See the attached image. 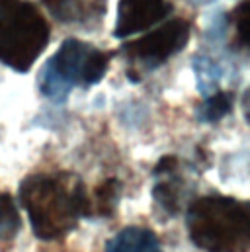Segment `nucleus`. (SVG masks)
<instances>
[{
    "label": "nucleus",
    "instance_id": "obj_8",
    "mask_svg": "<svg viewBox=\"0 0 250 252\" xmlns=\"http://www.w3.org/2000/svg\"><path fill=\"white\" fill-rule=\"evenodd\" d=\"M122 195V182L116 178H110L96 186L94 195L90 197V215L98 213L100 217H112L118 201Z\"/></svg>",
    "mask_w": 250,
    "mask_h": 252
},
{
    "label": "nucleus",
    "instance_id": "obj_4",
    "mask_svg": "<svg viewBox=\"0 0 250 252\" xmlns=\"http://www.w3.org/2000/svg\"><path fill=\"white\" fill-rule=\"evenodd\" d=\"M94 49L78 39H68L55 53V57L43 68L41 90L45 96L61 100L70 86L82 84L84 64Z\"/></svg>",
    "mask_w": 250,
    "mask_h": 252
},
{
    "label": "nucleus",
    "instance_id": "obj_5",
    "mask_svg": "<svg viewBox=\"0 0 250 252\" xmlns=\"http://www.w3.org/2000/svg\"><path fill=\"white\" fill-rule=\"evenodd\" d=\"M188 37H189V28L186 22L172 20L162 28L147 33L145 37L125 45V53L135 59L158 64L172 57L174 53H178L186 45Z\"/></svg>",
    "mask_w": 250,
    "mask_h": 252
},
{
    "label": "nucleus",
    "instance_id": "obj_7",
    "mask_svg": "<svg viewBox=\"0 0 250 252\" xmlns=\"http://www.w3.org/2000/svg\"><path fill=\"white\" fill-rule=\"evenodd\" d=\"M106 252H162L158 237L147 227H125L108 241Z\"/></svg>",
    "mask_w": 250,
    "mask_h": 252
},
{
    "label": "nucleus",
    "instance_id": "obj_10",
    "mask_svg": "<svg viewBox=\"0 0 250 252\" xmlns=\"http://www.w3.org/2000/svg\"><path fill=\"white\" fill-rule=\"evenodd\" d=\"M231 106H233V100L227 92H217L215 96H211L203 110H201V120L205 122H219L221 118H225L229 112H231Z\"/></svg>",
    "mask_w": 250,
    "mask_h": 252
},
{
    "label": "nucleus",
    "instance_id": "obj_14",
    "mask_svg": "<svg viewBox=\"0 0 250 252\" xmlns=\"http://www.w3.org/2000/svg\"><path fill=\"white\" fill-rule=\"evenodd\" d=\"M0 26H2V22H0Z\"/></svg>",
    "mask_w": 250,
    "mask_h": 252
},
{
    "label": "nucleus",
    "instance_id": "obj_3",
    "mask_svg": "<svg viewBox=\"0 0 250 252\" xmlns=\"http://www.w3.org/2000/svg\"><path fill=\"white\" fill-rule=\"evenodd\" d=\"M8 26H0V61L26 72L49 41V26L31 4H18Z\"/></svg>",
    "mask_w": 250,
    "mask_h": 252
},
{
    "label": "nucleus",
    "instance_id": "obj_2",
    "mask_svg": "<svg viewBox=\"0 0 250 252\" xmlns=\"http://www.w3.org/2000/svg\"><path fill=\"white\" fill-rule=\"evenodd\" d=\"M191 243L205 252H249L250 205L225 195L195 199L186 215Z\"/></svg>",
    "mask_w": 250,
    "mask_h": 252
},
{
    "label": "nucleus",
    "instance_id": "obj_9",
    "mask_svg": "<svg viewBox=\"0 0 250 252\" xmlns=\"http://www.w3.org/2000/svg\"><path fill=\"white\" fill-rule=\"evenodd\" d=\"M20 215L10 193H0V241H10L20 231Z\"/></svg>",
    "mask_w": 250,
    "mask_h": 252
},
{
    "label": "nucleus",
    "instance_id": "obj_11",
    "mask_svg": "<svg viewBox=\"0 0 250 252\" xmlns=\"http://www.w3.org/2000/svg\"><path fill=\"white\" fill-rule=\"evenodd\" d=\"M108 63H110V57L102 51H92L88 61L84 64V74H82V84L90 86V84H96L102 80V76L106 74L108 70Z\"/></svg>",
    "mask_w": 250,
    "mask_h": 252
},
{
    "label": "nucleus",
    "instance_id": "obj_12",
    "mask_svg": "<svg viewBox=\"0 0 250 252\" xmlns=\"http://www.w3.org/2000/svg\"><path fill=\"white\" fill-rule=\"evenodd\" d=\"M249 2L245 0L237 12H235V24H237V33H239V39L243 45H247L249 41Z\"/></svg>",
    "mask_w": 250,
    "mask_h": 252
},
{
    "label": "nucleus",
    "instance_id": "obj_13",
    "mask_svg": "<svg viewBox=\"0 0 250 252\" xmlns=\"http://www.w3.org/2000/svg\"><path fill=\"white\" fill-rule=\"evenodd\" d=\"M18 4H20V0H0V12L2 14H10Z\"/></svg>",
    "mask_w": 250,
    "mask_h": 252
},
{
    "label": "nucleus",
    "instance_id": "obj_1",
    "mask_svg": "<svg viewBox=\"0 0 250 252\" xmlns=\"http://www.w3.org/2000/svg\"><path fill=\"white\" fill-rule=\"evenodd\" d=\"M20 201L26 207L31 231L41 241H57L90 215V195L72 174H33L20 184Z\"/></svg>",
    "mask_w": 250,
    "mask_h": 252
},
{
    "label": "nucleus",
    "instance_id": "obj_6",
    "mask_svg": "<svg viewBox=\"0 0 250 252\" xmlns=\"http://www.w3.org/2000/svg\"><path fill=\"white\" fill-rule=\"evenodd\" d=\"M168 12L170 6L164 0H122L118 8L116 35L125 37L143 32L162 20Z\"/></svg>",
    "mask_w": 250,
    "mask_h": 252
}]
</instances>
